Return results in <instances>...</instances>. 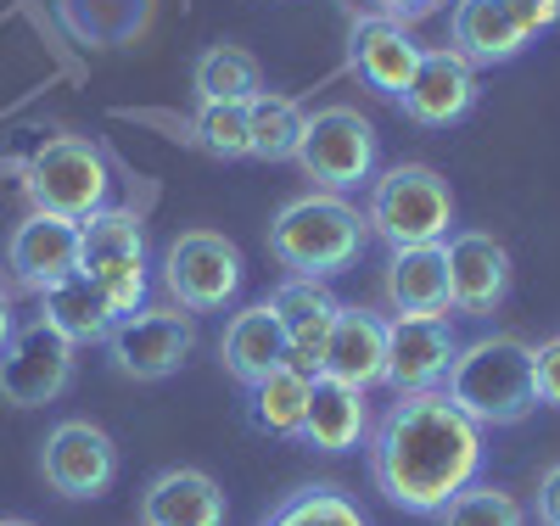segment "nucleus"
I'll use <instances>...</instances> for the list:
<instances>
[{
    "label": "nucleus",
    "instance_id": "nucleus-1",
    "mask_svg": "<svg viewBox=\"0 0 560 526\" xmlns=\"http://www.w3.org/2000/svg\"><path fill=\"white\" fill-rule=\"evenodd\" d=\"M488 459L482 425L459 414L443 393H409L376 420L370 437V476L387 504L404 515H438L448 499L477 488Z\"/></svg>",
    "mask_w": 560,
    "mask_h": 526
},
{
    "label": "nucleus",
    "instance_id": "nucleus-2",
    "mask_svg": "<svg viewBox=\"0 0 560 526\" xmlns=\"http://www.w3.org/2000/svg\"><path fill=\"white\" fill-rule=\"evenodd\" d=\"M370 242L364 213L337 197V190H308V197H292L269 219V253L280 258V269H292L298 280H331L348 274L359 264Z\"/></svg>",
    "mask_w": 560,
    "mask_h": 526
},
{
    "label": "nucleus",
    "instance_id": "nucleus-3",
    "mask_svg": "<svg viewBox=\"0 0 560 526\" xmlns=\"http://www.w3.org/2000/svg\"><path fill=\"white\" fill-rule=\"evenodd\" d=\"M443 398L471 414L477 425H522L538 409V375H533V348L516 337H477L465 342Z\"/></svg>",
    "mask_w": 560,
    "mask_h": 526
},
{
    "label": "nucleus",
    "instance_id": "nucleus-4",
    "mask_svg": "<svg viewBox=\"0 0 560 526\" xmlns=\"http://www.w3.org/2000/svg\"><path fill=\"white\" fill-rule=\"evenodd\" d=\"M18 179H23V197H28L34 213H57V219H73V224L102 213L107 190H113L102 147L84 140V135H68V129L45 135L39 147L18 163Z\"/></svg>",
    "mask_w": 560,
    "mask_h": 526
},
{
    "label": "nucleus",
    "instance_id": "nucleus-5",
    "mask_svg": "<svg viewBox=\"0 0 560 526\" xmlns=\"http://www.w3.org/2000/svg\"><path fill=\"white\" fill-rule=\"evenodd\" d=\"M370 235L398 253V247H438L454 235V190L438 168H387L376 185H370V208H364Z\"/></svg>",
    "mask_w": 560,
    "mask_h": 526
},
{
    "label": "nucleus",
    "instance_id": "nucleus-6",
    "mask_svg": "<svg viewBox=\"0 0 560 526\" xmlns=\"http://www.w3.org/2000/svg\"><path fill=\"white\" fill-rule=\"evenodd\" d=\"M79 274L102 285L113 319L147 308V230L129 208H102L79 224Z\"/></svg>",
    "mask_w": 560,
    "mask_h": 526
},
{
    "label": "nucleus",
    "instance_id": "nucleus-7",
    "mask_svg": "<svg viewBox=\"0 0 560 526\" xmlns=\"http://www.w3.org/2000/svg\"><path fill=\"white\" fill-rule=\"evenodd\" d=\"M163 292L185 314H213L242 292V253L219 230H179L163 253Z\"/></svg>",
    "mask_w": 560,
    "mask_h": 526
},
{
    "label": "nucleus",
    "instance_id": "nucleus-8",
    "mask_svg": "<svg viewBox=\"0 0 560 526\" xmlns=\"http://www.w3.org/2000/svg\"><path fill=\"white\" fill-rule=\"evenodd\" d=\"M376 129L353 107H319L303 118V140H298V168L314 179V190H353L376 174Z\"/></svg>",
    "mask_w": 560,
    "mask_h": 526
},
{
    "label": "nucleus",
    "instance_id": "nucleus-9",
    "mask_svg": "<svg viewBox=\"0 0 560 526\" xmlns=\"http://www.w3.org/2000/svg\"><path fill=\"white\" fill-rule=\"evenodd\" d=\"M79 375V342H68L51 319H28L0 348V398L18 409L57 404Z\"/></svg>",
    "mask_w": 560,
    "mask_h": 526
},
{
    "label": "nucleus",
    "instance_id": "nucleus-10",
    "mask_svg": "<svg viewBox=\"0 0 560 526\" xmlns=\"http://www.w3.org/2000/svg\"><path fill=\"white\" fill-rule=\"evenodd\" d=\"M107 359L118 375L129 381H168L185 370L197 348V330H191V314L174 308V303H152V308H135L124 314L113 330H107Z\"/></svg>",
    "mask_w": 560,
    "mask_h": 526
},
{
    "label": "nucleus",
    "instance_id": "nucleus-11",
    "mask_svg": "<svg viewBox=\"0 0 560 526\" xmlns=\"http://www.w3.org/2000/svg\"><path fill=\"white\" fill-rule=\"evenodd\" d=\"M39 476L51 482V493L73 499V504H90L113 488L118 476V448L102 425L90 420H62L57 432H45L39 443Z\"/></svg>",
    "mask_w": 560,
    "mask_h": 526
},
{
    "label": "nucleus",
    "instance_id": "nucleus-12",
    "mask_svg": "<svg viewBox=\"0 0 560 526\" xmlns=\"http://www.w3.org/2000/svg\"><path fill=\"white\" fill-rule=\"evenodd\" d=\"M7 269L18 280V292L45 297L51 285L79 274V224L57 213H23L12 242H7Z\"/></svg>",
    "mask_w": 560,
    "mask_h": 526
},
{
    "label": "nucleus",
    "instance_id": "nucleus-13",
    "mask_svg": "<svg viewBox=\"0 0 560 526\" xmlns=\"http://www.w3.org/2000/svg\"><path fill=\"white\" fill-rule=\"evenodd\" d=\"M348 68L359 73V84L398 102L420 68V45H415L409 23H398L387 12H359L348 23Z\"/></svg>",
    "mask_w": 560,
    "mask_h": 526
},
{
    "label": "nucleus",
    "instance_id": "nucleus-14",
    "mask_svg": "<svg viewBox=\"0 0 560 526\" xmlns=\"http://www.w3.org/2000/svg\"><path fill=\"white\" fill-rule=\"evenodd\" d=\"M454 359H459V342H454L448 319H387V375L382 381L398 398L443 387Z\"/></svg>",
    "mask_w": 560,
    "mask_h": 526
},
{
    "label": "nucleus",
    "instance_id": "nucleus-15",
    "mask_svg": "<svg viewBox=\"0 0 560 526\" xmlns=\"http://www.w3.org/2000/svg\"><path fill=\"white\" fill-rule=\"evenodd\" d=\"M398 107L409 113V124L420 129H448L477 107V68L465 62L454 45L443 51H420V68L409 79V90L398 95Z\"/></svg>",
    "mask_w": 560,
    "mask_h": 526
},
{
    "label": "nucleus",
    "instance_id": "nucleus-16",
    "mask_svg": "<svg viewBox=\"0 0 560 526\" xmlns=\"http://www.w3.org/2000/svg\"><path fill=\"white\" fill-rule=\"evenodd\" d=\"M448 292H454V308L471 314V319H488L504 292H510V253L499 247V235L488 230H459L448 235Z\"/></svg>",
    "mask_w": 560,
    "mask_h": 526
},
{
    "label": "nucleus",
    "instance_id": "nucleus-17",
    "mask_svg": "<svg viewBox=\"0 0 560 526\" xmlns=\"http://www.w3.org/2000/svg\"><path fill=\"white\" fill-rule=\"evenodd\" d=\"M382 297L393 319H448L454 292H448V247H398L382 274Z\"/></svg>",
    "mask_w": 560,
    "mask_h": 526
},
{
    "label": "nucleus",
    "instance_id": "nucleus-18",
    "mask_svg": "<svg viewBox=\"0 0 560 526\" xmlns=\"http://www.w3.org/2000/svg\"><path fill=\"white\" fill-rule=\"evenodd\" d=\"M280 319V330H287V342H292V364L319 375V359H325V337H331V325L342 314V303L325 292V280H280L275 292L264 297Z\"/></svg>",
    "mask_w": 560,
    "mask_h": 526
},
{
    "label": "nucleus",
    "instance_id": "nucleus-19",
    "mask_svg": "<svg viewBox=\"0 0 560 526\" xmlns=\"http://www.w3.org/2000/svg\"><path fill=\"white\" fill-rule=\"evenodd\" d=\"M454 51L471 68H499L533 45V28L516 17L510 0H454Z\"/></svg>",
    "mask_w": 560,
    "mask_h": 526
},
{
    "label": "nucleus",
    "instance_id": "nucleus-20",
    "mask_svg": "<svg viewBox=\"0 0 560 526\" xmlns=\"http://www.w3.org/2000/svg\"><path fill=\"white\" fill-rule=\"evenodd\" d=\"M319 375H337L348 387H376L387 375V319L376 308H342L331 337H325V359Z\"/></svg>",
    "mask_w": 560,
    "mask_h": 526
},
{
    "label": "nucleus",
    "instance_id": "nucleus-21",
    "mask_svg": "<svg viewBox=\"0 0 560 526\" xmlns=\"http://www.w3.org/2000/svg\"><path fill=\"white\" fill-rule=\"evenodd\" d=\"M370 432V409L364 393L348 387L337 375H314L308 381V409H303V443L319 454H353Z\"/></svg>",
    "mask_w": 560,
    "mask_h": 526
},
{
    "label": "nucleus",
    "instance_id": "nucleus-22",
    "mask_svg": "<svg viewBox=\"0 0 560 526\" xmlns=\"http://www.w3.org/2000/svg\"><path fill=\"white\" fill-rule=\"evenodd\" d=\"M140 521L147 526H224V488L208 470H163L140 493Z\"/></svg>",
    "mask_w": 560,
    "mask_h": 526
},
{
    "label": "nucleus",
    "instance_id": "nucleus-23",
    "mask_svg": "<svg viewBox=\"0 0 560 526\" xmlns=\"http://www.w3.org/2000/svg\"><path fill=\"white\" fill-rule=\"evenodd\" d=\"M219 359H224V370L236 375L242 387H258L264 375H275L280 364H292V342H287V330H280L275 308H269V303L242 308L236 319L224 325Z\"/></svg>",
    "mask_w": 560,
    "mask_h": 526
},
{
    "label": "nucleus",
    "instance_id": "nucleus-24",
    "mask_svg": "<svg viewBox=\"0 0 560 526\" xmlns=\"http://www.w3.org/2000/svg\"><path fill=\"white\" fill-rule=\"evenodd\" d=\"M191 90H197V102H236V107H253L258 95H264V68L258 57L247 51V45H208V51L197 57V73H191Z\"/></svg>",
    "mask_w": 560,
    "mask_h": 526
},
{
    "label": "nucleus",
    "instance_id": "nucleus-25",
    "mask_svg": "<svg viewBox=\"0 0 560 526\" xmlns=\"http://www.w3.org/2000/svg\"><path fill=\"white\" fill-rule=\"evenodd\" d=\"M39 319H51L68 342H107V330L118 325L107 297H102V285L90 274H73V280L51 285V292L39 297Z\"/></svg>",
    "mask_w": 560,
    "mask_h": 526
},
{
    "label": "nucleus",
    "instance_id": "nucleus-26",
    "mask_svg": "<svg viewBox=\"0 0 560 526\" xmlns=\"http://www.w3.org/2000/svg\"><path fill=\"white\" fill-rule=\"evenodd\" d=\"M308 370L280 364L275 375H264L258 387H247V414L253 425H264L269 437H303V409H308Z\"/></svg>",
    "mask_w": 560,
    "mask_h": 526
},
{
    "label": "nucleus",
    "instance_id": "nucleus-27",
    "mask_svg": "<svg viewBox=\"0 0 560 526\" xmlns=\"http://www.w3.org/2000/svg\"><path fill=\"white\" fill-rule=\"evenodd\" d=\"M57 17L84 45H124L152 23V0H57Z\"/></svg>",
    "mask_w": 560,
    "mask_h": 526
},
{
    "label": "nucleus",
    "instance_id": "nucleus-28",
    "mask_svg": "<svg viewBox=\"0 0 560 526\" xmlns=\"http://www.w3.org/2000/svg\"><path fill=\"white\" fill-rule=\"evenodd\" d=\"M303 107L292 102V95H258V102L247 107V157L258 163H287L298 157V140H303Z\"/></svg>",
    "mask_w": 560,
    "mask_h": 526
},
{
    "label": "nucleus",
    "instance_id": "nucleus-29",
    "mask_svg": "<svg viewBox=\"0 0 560 526\" xmlns=\"http://www.w3.org/2000/svg\"><path fill=\"white\" fill-rule=\"evenodd\" d=\"M264 526H370L364 510L337 488H298Z\"/></svg>",
    "mask_w": 560,
    "mask_h": 526
},
{
    "label": "nucleus",
    "instance_id": "nucleus-30",
    "mask_svg": "<svg viewBox=\"0 0 560 526\" xmlns=\"http://www.w3.org/2000/svg\"><path fill=\"white\" fill-rule=\"evenodd\" d=\"M191 140H197L208 157H219V163L247 157V107H236V102H208V107H197Z\"/></svg>",
    "mask_w": 560,
    "mask_h": 526
},
{
    "label": "nucleus",
    "instance_id": "nucleus-31",
    "mask_svg": "<svg viewBox=\"0 0 560 526\" xmlns=\"http://www.w3.org/2000/svg\"><path fill=\"white\" fill-rule=\"evenodd\" d=\"M438 526H522V504L504 488H465L438 510Z\"/></svg>",
    "mask_w": 560,
    "mask_h": 526
},
{
    "label": "nucleus",
    "instance_id": "nucleus-32",
    "mask_svg": "<svg viewBox=\"0 0 560 526\" xmlns=\"http://www.w3.org/2000/svg\"><path fill=\"white\" fill-rule=\"evenodd\" d=\"M533 375H538V404L560 409V337H549L544 348H533Z\"/></svg>",
    "mask_w": 560,
    "mask_h": 526
},
{
    "label": "nucleus",
    "instance_id": "nucleus-33",
    "mask_svg": "<svg viewBox=\"0 0 560 526\" xmlns=\"http://www.w3.org/2000/svg\"><path fill=\"white\" fill-rule=\"evenodd\" d=\"M510 7H516V17L533 28V39H538L544 28L560 23V0H510Z\"/></svg>",
    "mask_w": 560,
    "mask_h": 526
},
{
    "label": "nucleus",
    "instance_id": "nucleus-34",
    "mask_svg": "<svg viewBox=\"0 0 560 526\" xmlns=\"http://www.w3.org/2000/svg\"><path fill=\"white\" fill-rule=\"evenodd\" d=\"M538 521L544 526H560V465H549L544 482H538Z\"/></svg>",
    "mask_w": 560,
    "mask_h": 526
},
{
    "label": "nucleus",
    "instance_id": "nucleus-35",
    "mask_svg": "<svg viewBox=\"0 0 560 526\" xmlns=\"http://www.w3.org/2000/svg\"><path fill=\"white\" fill-rule=\"evenodd\" d=\"M376 7H382L387 17H398V23H420V17H432L443 0H376Z\"/></svg>",
    "mask_w": 560,
    "mask_h": 526
},
{
    "label": "nucleus",
    "instance_id": "nucleus-36",
    "mask_svg": "<svg viewBox=\"0 0 560 526\" xmlns=\"http://www.w3.org/2000/svg\"><path fill=\"white\" fill-rule=\"evenodd\" d=\"M12 330H18V319H12V297H7V292H0V348H7V342H12Z\"/></svg>",
    "mask_w": 560,
    "mask_h": 526
},
{
    "label": "nucleus",
    "instance_id": "nucleus-37",
    "mask_svg": "<svg viewBox=\"0 0 560 526\" xmlns=\"http://www.w3.org/2000/svg\"><path fill=\"white\" fill-rule=\"evenodd\" d=\"M0 526H34V521H0Z\"/></svg>",
    "mask_w": 560,
    "mask_h": 526
}]
</instances>
